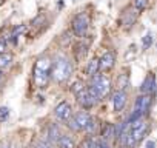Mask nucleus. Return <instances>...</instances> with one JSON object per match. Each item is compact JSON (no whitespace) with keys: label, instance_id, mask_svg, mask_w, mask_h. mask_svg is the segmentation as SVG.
I'll return each mask as SVG.
<instances>
[{"label":"nucleus","instance_id":"f257e3e1","mask_svg":"<svg viewBox=\"0 0 157 148\" xmlns=\"http://www.w3.org/2000/svg\"><path fill=\"white\" fill-rule=\"evenodd\" d=\"M71 72H72V65L66 57H57L51 65V77L59 84L68 80Z\"/></svg>","mask_w":157,"mask_h":148},{"label":"nucleus","instance_id":"f03ea898","mask_svg":"<svg viewBox=\"0 0 157 148\" xmlns=\"http://www.w3.org/2000/svg\"><path fill=\"white\" fill-rule=\"evenodd\" d=\"M51 60L48 57H40L34 65V82L39 88H45L51 77Z\"/></svg>","mask_w":157,"mask_h":148},{"label":"nucleus","instance_id":"7ed1b4c3","mask_svg":"<svg viewBox=\"0 0 157 148\" xmlns=\"http://www.w3.org/2000/svg\"><path fill=\"white\" fill-rule=\"evenodd\" d=\"M90 88L96 93V96H97L99 99H103V97L109 93V90H111V82H109L108 77L102 76V74H96V76L91 77V85H90Z\"/></svg>","mask_w":157,"mask_h":148},{"label":"nucleus","instance_id":"20e7f679","mask_svg":"<svg viewBox=\"0 0 157 148\" xmlns=\"http://www.w3.org/2000/svg\"><path fill=\"white\" fill-rule=\"evenodd\" d=\"M77 100H78V103H80L83 108H93L100 99L96 96V93L88 87V88H85L83 91H80V93H78L77 94Z\"/></svg>","mask_w":157,"mask_h":148},{"label":"nucleus","instance_id":"39448f33","mask_svg":"<svg viewBox=\"0 0 157 148\" xmlns=\"http://www.w3.org/2000/svg\"><path fill=\"white\" fill-rule=\"evenodd\" d=\"M88 26H90V19H88L86 14L82 13V14H78V16L74 17V20H72V31L75 33V36L83 37L86 29H88Z\"/></svg>","mask_w":157,"mask_h":148},{"label":"nucleus","instance_id":"423d86ee","mask_svg":"<svg viewBox=\"0 0 157 148\" xmlns=\"http://www.w3.org/2000/svg\"><path fill=\"white\" fill-rule=\"evenodd\" d=\"M151 108V94H140L136 99V107L134 111H139L142 116H146Z\"/></svg>","mask_w":157,"mask_h":148},{"label":"nucleus","instance_id":"0eeeda50","mask_svg":"<svg viewBox=\"0 0 157 148\" xmlns=\"http://www.w3.org/2000/svg\"><path fill=\"white\" fill-rule=\"evenodd\" d=\"M129 131H131V137L134 139V142H139L146 133V122L143 119L134 120L131 123V130Z\"/></svg>","mask_w":157,"mask_h":148},{"label":"nucleus","instance_id":"6e6552de","mask_svg":"<svg viewBox=\"0 0 157 148\" xmlns=\"http://www.w3.org/2000/svg\"><path fill=\"white\" fill-rule=\"evenodd\" d=\"M54 114H56V117H57L59 120H63V122H66V120L71 117V114H72V110H71V107H69V103H68V102H60V103L56 107V110H54Z\"/></svg>","mask_w":157,"mask_h":148},{"label":"nucleus","instance_id":"1a4fd4ad","mask_svg":"<svg viewBox=\"0 0 157 148\" xmlns=\"http://www.w3.org/2000/svg\"><path fill=\"white\" fill-rule=\"evenodd\" d=\"M114 63H116V54L111 53V51H108V53H105V54L102 56V59L99 60V69H100V71H109V69L114 66Z\"/></svg>","mask_w":157,"mask_h":148},{"label":"nucleus","instance_id":"9d476101","mask_svg":"<svg viewBox=\"0 0 157 148\" xmlns=\"http://www.w3.org/2000/svg\"><path fill=\"white\" fill-rule=\"evenodd\" d=\"M126 91H120V90H117L114 94H113V108H114V111L116 113H119V111H122L123 110V107H125V103H126Z\"/></svg>","mask_w":157,"mask_h":148},{"label":"nucleus","instance_id":"9b49d317","mask_svg":"<svg viewBox=\"0 0 157 148\" xmlns=\"http://www.w3.org/2000/svg\"><path fill=\"white\" fill-rule=\"evenodd\" d=\"M140 91H142V94H151L155 91V76L154 74H148L145 77V80L142 82Z\"/></svg>","mask_w":157,"mask_h":148},{"label":"nucleus","instance_id":"f8f14e48","mask_svg":"<svg viewBox=\"0 0 157 148\" xmlns=\"http://www.w3.org/2000/svg\"><path fill=\"white\" fill-rule=\"evenodd\" d=\"M74 119H75L77 125L80 127V130H85V127H86L88 122L91 120V116H90L88 113H77V114L74 116Z\"/></svg>","mask_w":157,"mask_h":148},{"label":"nucleus","instance_id":"ddd939ff","mask_svg":"<svg viewBox=\"0 0 157 148\" xmlns=\"http://www.w3.org/2000/svg\"><path fill=\"white\" fill-rule=\"evenodd\" d=\"M57 145H59V148H74L75 146L74 140L69 136H60L57 139Z\"/></svg>","mask_w":157,"mask_h":148},{"label":"nucleus","instance_id":"4468645a","mask_svg":"<svg viewBox=\"0 0 157 148\" xmlns=\"http://www.w3.org/2000/svg\"><path fill=\"white\" fill-rule=\"evenodd\" d=\"M97 71H99V59L90 60L88 62V66H86V74H88L90 77H93V76H96V74H97Z\"/></svg>","mask_w":157,"mask_h":148},{"label":"nucleus","instance_id":"2eb2a0df","mask_svg":"<svg viewBox=\"0 0 157 148\" xmlns=\"http://www.w3.org/2000/svg\"><path fill=\"white\" fill-rule=\"evenodd\" d=\"M100 136H102V139H105V140H109L111 137H114V125H113V123H106V125L102 128Z\"/></svg>","mask_w":157,"mask_h":148},{"label":"nucleus","instance_id":"dca6fc26","mask_svg":"<svg viewBox=\"0 0 157 148\" xmlns=\"http://www.w3.org/2000/svg\"><path fill=\"white\" fill-rule=\"evenodd\" d=\"M62 134H60V131H59V127L57 125H49V128H48V140L49 142H57V139L60 137Z\"/></svg>","mask_w":157,"mask_h":148},{"label":"nucleus","instance_id":"f3484780","mask_svg":"<svg viewBox=\"0 0 157 148\" xmlns=\"http://www.w3.org/2000/svg\"><path fill=\"white\" fill-rule=\"evenodd\" d=\"M117 85H119V90L120 91H125V88L129 87V77H128V74H120Z\"/></svg>","mask_w":157,"mask_h":148},{"label":"nucleus","instance_id":"a211bd4d","mask_svg":"<svg viewBox=\"0 0 157 148\" xmlns=\"http://www.w3.org/2000/svg\"><path fill=\"white\" fill-rule=\"evenodd\" d=\"M11 60H13V56H11V54H6V53L0 54V68L10 66V65H11Z\"/></svg>","mask_w":157,"mask_h":148},{"label":"nucleus","instance_id":"6ab92c4d","mask_svg":"<svg viewBox=\"0 0 157 148\" xmlns=\"http://www.w3.org/2000/svg\"><path fill=\"white\" fill-rule=\"evenodd\" d=\"M25 31H26V26H25V25H19V26H16V28H14V31H13V36H11V37H13V40L16 42V40H17V37H19L20 34H23Z\"/></svg>","mask_w":157,"mask_h":148},{"label":"nucleus","instance_id":"aec40b11","mask_svg":"<svg viewBox=\"0 0 157 148\" xmlns=\"http://www.w3.org/2000/svg\"><path fill=\"white\" fill-rule=\"evenodd\" d=\"M152 42H154V36H152L151 33H146V34H145V37L142 39V43H143V46H145V48H149Z\"/></svg>","mask_w":157,"mask_h":148},{"label":"nucleus","instance_id":"412c9836","mask_svg":"<svg viewBox=\"0 0 157 148\" xmlns=\"http://www.w3.org/2000/svg\"><path fill=\"white\" fill-rule=\"evenodd\" d=\"M148 5V0H134V8L137 11H143Z\"/></svg>","mask_w":157,"mask_h":148},{"label":"nucleus","instance_id":"4be33fe9","mask_svg":"<svg viewBox=\"0 0 157 148\" xmlns=\"http://www.w3.org/2000/svg\"><path fill=\"white\" fill-rule=\"evenodd\" d=\"M85 90V87H83V84L80 82V80H77V82H74V85H72V93L77 96L80 91H83Z\"/></svg>","mask_w":157,"mask_h":148},{"label":"nucleus","instance_id":"5701e85b","mask_svg":"<svg viewBox=\"0 0 157 148\" xmlns=\"http://www.w3.org/2000/svg\"><path fill=\"white\" fill-rule=\"evenodd\" d=\"M10 116V108L6 107H0V122H5Z\"/></svg>","mask_w":157,"mask_h":148},{"label":"nucleus","instance_id":"b1692460","mask_svg":"<svg viewBox=\"0 0 157 148\" xmlns=\"http://www.w3.org/2000/svg\"><path fill=\"white\" fill-rule=\"evenodd\" d=\"M66 122H68V127H69L72 131H80V127L77 125V122H75V119H74V117H72V119H68Z\"/></svg>","mask_w":157,"mask_h":148},{"label":"nucleus","instance_id":"393cba45","mask_svg":"<svg viewBox=\"0 0 157 148\" xmlns=\"http://www.w3.org/2000/svg\"><path fill=\"white\" fill-rule=\"evenodd\" d=\"M94 148H111V145L108 143V140L100 139V140H96V146Z\"/></svg>","mask_w":157,"mask_h":148},{"label":"nucleus","instance_id":"a878e982","mask_svg":"<svg viewBox=\"0 0 157 148\" xmlns=\"http://www.w3.org/2000/svg\"><path fill=\"white\" fill-rule=\"evenodd\" d=\"M94 128H96V122H94V119L91 117V120H90V122H88V125L85 127V131L93 133V131H94Z\"/></svg>","mask_w":157,"mask_h":148},{"label":"nucleus","instance_id":"bb28decb","mask_svg":"<svg viewBox=\"0 0 157 148\" xmlns=\"http://www.w3.org/2000/svg\"><path fill=\"white\" fill-rule=\"evenodd\" d=\"M5 49H6V43H5V40L0 39V54H3Z\"/></svg>","mask_w":157,"mask_h":148},{"label":"nucleus","instance_id":"cd10ccee","mask_svg":"<svg viewBox=\"0 0 157 148\" xmlns=\"http://www.w3.org/2000/svg\"><path fill=\"white\" fill-rule=\"evenodd\" d=\"M146 148H154V142H146Z\"/></svg>","mask_w":157,"mask_h":148},{"label":"nucleus","instance_id":"c85d7f7f","mask_svg":"<svg viewBox=\"0 0 157 148\" xmlns=\"http://www.w3.org/2000/svg\"><path fill=\"white\" fill-rule=\"evenodd\" d=\"M39 148H49V145H46V143H40Z\"/></svg>","mask_w":157,"mask_h":148},{"label":"nucleus","instance_id":"c756f323","mask_svg":"<svg viewBox=\"0 0 157 148\" xmlns=\"http://www.w3.org/2000/svg\"><path fill=\"white\" fill-rule=\"evenodd\" d=\"M2 82H3V72L0 71V85H2Z\"/></svg>","mask_w":157,"mask_h":148},{"label":"nucleus","instance_id":"7c9ffc66","mask_svg":"<svg viewBox=\"0 0 157 148\" xmlns=\"http://www.w3.org/2000/svg\"><path fill=\"white\" fill-rule=\"evenodd\" d=\"M2 148H10V146H8V145H3V146H2Z\"/></svg>","mask_w":157,"mask_h":148}]
</instances>
